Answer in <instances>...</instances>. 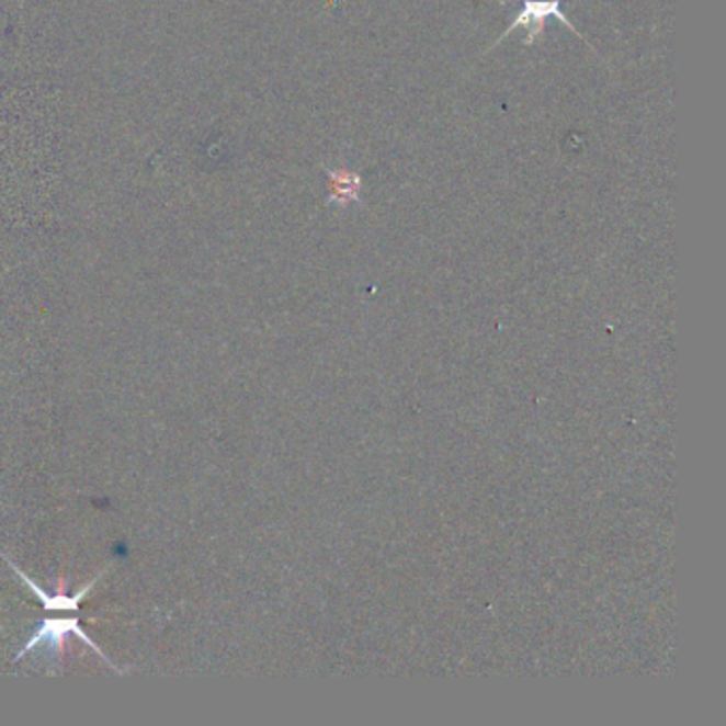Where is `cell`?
Wrapping results in <instances>:
<instances>
[{"mask_svg":"<svg viewBox=\"0 0 726 726\" xmlns=\"http://www.w3.org/2000/svg\"><path fill=\"white\" fill-rule=\"evenodd\" d=\"M328 205H339V207H348V205H363V178L361 173L348 169V167H337V169H327Z\"/></svg>","mask_w":726,"mask_h":726,"instance_id":"cell-3","label":"cell"},{"mask_svg":"<svg viewBox=\"0 0 726 726\" xmlns=\"http://www.w3.org/2000/svg\"><path fill=\"white\" fill-rule=\"evenodd\" d=\"M69 633H73V635H77L86 646H90L94 653L99 654V656H103L105 658V654L101 653L99 650V646L83 633V628H81V624H79V620L77 617H65V620H45L43 624H41V628L38 631H35V635L29 639V644L24 646V650L22 653L18 654V658H24L26 654L31 653V650H35V648H38V646H43V644H47L54 653H58L60 650V646H63V642H65V637L69 635ZM107 660V658H105ZM110 662V660H107ZM111 665V662H110ZM113 667V665H111Z\"/></svg>","mask_w":726,"mask_h":726,"instance_id":"cell-2","label":"cell"},{"mask_svg":"<svg viewBox=\"0 0 726 726\" xmlns=\"http://www.w3.org/2000/svg\"><path fill=\"white\" fill-rule=\"evenodd\" d=\"M549 18H556L560 24H565L567 29H571L578 37H581V33L576 26H574V22L567 20V15L563 13V9H560V0H544V2H540V0H524V2H522V9L515 13L513 22L509 24L508 29H506V33L499 37L497 43H501V41L508 37V35H511L515 29L522 26V29H526L524 45H531V43H535L537 38L544 35L545 24H547Z\"/></svg>","mask_w":726,"mask_h":726,"instance_id":"cell-1","label":"cell"},{"mask_svg":"<svg viewBox=\"0 0 726 726\" xmlns=\"http://www.w3.org/2000/svg\"><path fill=\"white\" fill-rule=\"evenodd\" d=\"M2 558H4L9 565H11V569L18 574V578H20V580L26 581V586L33 590V594L41 599L43 608H45V610H54V612H60V610H71V612H77V610H79V603H81V599H83L86 594H90V590L94 588V583L101 580V576H103V574H99V576H97L94 580L90 581L88 586H83V588H81L77 594H49V592H45L41 586H37L35 581L31 580V578H29L24 571H20V569H18V567H15V565H13V563H11L7 556H4V554H2Z\"/></svg>","mask_w":726,"mask_h":726,"instance_id":"cell-4","label":"cell"}]
</instances>
